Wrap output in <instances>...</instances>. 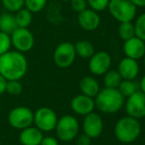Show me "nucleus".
Here are the masks:
<instances>
[{"mask_svg":"<svg viewBox=\"0 0 145 145\" xmlns=\"http://www.w3.org/2000/svg\"><path fill=\"white\" fill-rule=\"evenodd\" d=\"M108 10L114 19L121 22H129L135 18L137 7L130 0H110Z\"/></svg>","mask_w":145,"mask_h":145,"instance_id":"4","label":"nucleus"},{"mask_svg":"<svg viewBox=\"0 0 145 145\" xmlns=\"http://www.w3.org/2000/svg\"><path fill=\"white\" fill-rule=\"evenodd\" d=\"M46 2L48 0H25L24 7L32 13H38L46 7Z\"/></svg>","mask_w":145,"mask_h":145,"instance_id":"25","label":"nucleus"},{"mask_svg":"<svg viewBox=\"0 0 145 145\" xmlns=\"http://www.w3.org/2000/svg\"><path fill=\"white\" fill-rule=\"evenodd\" d=\"M143 64H144V66H145V55L143 56Z\"/></svg>","mask_w":145,"mask_h":145,"instance_id":"37","label":"nucleus"},{"mask_svg":"<svg viewBox=\"0 0 145 145\" xmlns=\"http://www.w3.org/2000/svg\"><path fill=\"white\" fill-rule=\"evenodd\" d=\"M141 133V125L136 118L123 116L120 118L115 126L116 138L121 143L134 142Z\"/></svg>","mask_w":145,"mask_h":145,"instance_id":"3","label":"nucleus"},{"mask_svg":"<svg viewBox=\"0 0 145 145\" xmlns=\"http://www.w3.org/2000/svg\"><path fill=\"white\" fill-rule=\"evenodd\" d=\"M121 81L122 79L118 71H108L104 75V85H105V87L118 89Z\"/></svg>","mask_w":145,"mask_h":145,"instance_id":"23","label":"nucleus"},{"mask_svg":"<svg viewBox=\"0 0 145 145\" xmlns=\"http://www.w3.org/2000/svg\"><path fill=\"white\" fill-rule=\"evenodd\" d=\"M118 72L122 79H135L139 73V65L136 60L125 57L118 63Z\"/></svg>","mask_w":145,"mask_h":145,"instance_id":"16","label":"nucleus"},{"mask_svg":"<svg viewBox=\"0 0 145 145\" xmlns=\"http://www.w3.org/2000/svg\"><path fill=\"white\" fill-rule=\"evenodd\" d=\"M18 28L15 20V15L8 12L0 15V31L11 35Z\"/></svg>","mask_w":145,"mask_h":145,"instance_id":"19","label":"nucleus"},{"mask_svg":"<svg viewBox=\"0 0 145 145\" xmlns=\"http://www.w3.org/2000/svg\"><path fill=\"white\" fill-rule=\"evenodd\" d=\"M79 87L83 95H88L90 97H95L100 91V85L98 81L93 77H84L81 79L79 83Z\"/></svg>","mask_w":145,"mask_h":145,"instance_id":"18","label":"nucleus"},{"mask_svg":"<svg viewBox=\"0 0 145 145\" xmlns=\"http://www.w3.org/2000/svg\"><path fill=\"white\" fill-rule=\"evenodd\" d=\"M123 52L125 57L133 60H139L145 55V42L136 36L124 41Z\"/></svg>","mask_w":145,"mask_h":145,"instance_id":"13","label":"nucleus"},{"mask_svg":"<svg viewBox=\"0 0 145 145\" xmlns=\"http://www.w3.org/2000/svg\"><path fill=\"white\" fill-rule=\"evenodd\" d=\"M54 62L58 68L67 69L74 63L76 58L74 45L70 42H62L56 48L54 52Z\"/></svg>","mask_w":145,"mask_h":145,"instance_id":"7","label":"nucleus"},{"mask_svg":"<svg viewBox=\"0 0 145 145\" xmlns=\"http://www.w3.org/2000/svg\"><path fill=\"white\" fill-rule=\"evenodd\" d=\"M8 122L15 129L22 130L34 122V112L27 107H17L8 114Z\"/></svg>","mask_w":145,"mask_h":145,"instance_id":"8","label":"nucleus"},{"mask_svg":"<svg viewBox=\"0 0 145 145\" xmlns=\"http://www.w3.org/2000/svg\"><path fill=\"white\" fill-rule=\"evenodd\" d=\"M70 5L72 10L76 13H80V12L84 11L88 7L87 0H70Z\"/></svg>","mask_w":145,"mask_h":145,"instance_id":"31","label":"nucleus"},{"mask_svg":"<svg viewBox=\"0 0 145 145\" xmlns=\"http://www.w3.org/2000/svg\"><path fill=\"white\" fill-rule=\"evenodd\" d=\"M125 111L128 116L136 119L145 117V93L138 89L137 91L126 97Z\"/></svg>","mask_w":145,"mask_h":145,"instance_id":"10","label":"nucleus"},{"mask_svg":"<svg viewBox=\"0 0 145 145\" xmlns=\"http://www.w3.org/2000/svg\"><path fill=\"white\" fill-rule=\"evenodd\" d=\"M118 35L123 41H126L135 36V29H134V24L132 23V21L121 22L118 27Z\"/></svg>","mask_w":145,"mask_h":145,"instance_id":"24","label":"nucleus"},{"mask_svg":"<svg viewBox=\"0 0 145 145\" xmlns=\"http://www.w3.org/2000/svg\"><path fill=\"white\" fill-rule=\"evenodd\" d=\"M11 44L16 51L21 53H27L32 50L35 45V38L33 33L28 28L18 27L13 33L10 35Z\"/></svg>","mask_w":145,"mask_h":145,"instance_id":"9","label":"nucleus"},{"mask_svg":"<svg viewBox=\"0 0 145 145\" xmlns=\"http://www.w3.org/2000/svg\"><path fill=\"white\" fill-rule=\"evenodd\" d=\"M76 144L77 145H91V139L89 136L85 133L81 134L79 136H76Z\"/></svg>","mask_w":145,"mask_h":145,"instance_id":"32","label":"nucleus"},{"mask_svg":"<svg viewBox=\"0 0 145 145\" xmlns=\"http://www.w3.org/2000/svg\"><path fill=\"white\" fill-rule=\"evenodd\" d=\"M133 24L135 29V36L145 42V13L138 16L135 23Z\"/></svg>","mask_w":145,"mask_h":145,"instance_id":"26","label":"nucleus"},{"mask_svg":"<svg viewBox=\"0 0 145 145\" xmlns=\"http://www.w3.org/2000/svg\"><path fill=\"white\" fill-rule=\"evenodd\" d=\"M25 0H2V4L10 13H16L18 10L24 7Z\"/></svg>","mask_w":145,"mask_h":145,"instance_id":"27","label":"nucleus"},{"mask_svg":"<svg viewBox=\"0 0 145 145\" xmlns=\"http://www.w3.org/2000/svg\"><path fill=\"white\" fill-rule=\"evenodd\" d=\"M12 44L10 35L0 31V56L10 51Z\"/></svg>","mask_w":145,"mask_h":145,"instance_id":"30","label":"nucleus"},{"mask_svg":"<svg viewBox=\"0 0 145 145\" xmlns=\"http://www.w3.org/2000/svg\"><path fill=\"white\" fill-rule=\"evenodd\" d=\"M118 89L123 97H128L139 89V85L134 79H122Z\"/></svg>","mask_w":145,"mask_h":145,"instance_id":"21","label":"nucleus"},{"mask_svg":"<svg viewBox=\"0 0 145 145\" xmlns=\"http://www.w3.org/2000/svg\"><path fill=\"white\" fill-rule=\"evenodd\" d=\"M112 66V57L109 53L105 51L94 53L93 56L89 59V71L93 75H102L110 71Z\"/></svg>","mask_w":145,"mask_h":145,"instance_id":"11","label":"nucleus"},{"mask_svg":"<svg viewBox=\"0 0 145 145\" xmlns=\"http://www.w3.org/2000/svg\"><path fill=\"white\" fill-rule=\"evenodd\" d=\"M42 137V132L38 127L31 125L21 130L19 140L22 145H40Z\"/></svg>","mask_w":145,"mask_h":145,"instance_id":"17","label":"nucleus"},{"mask_svg":"<svg viewBox=\"0 0 145 145\" xmlns=\"http://www.w3.org/2000/svg\"><path fill=\"white\" fill-rule=\"evenodd\" d=\"M0 145H1V143H0Z\"/></svg>","mask_w":145,"mask_h":145,"instance_id":"39","label":"nucleus"},{"mask_svg":"<svg viewBox=\"0 0 145 145\" xmlns=\"http://www.w3.org/2000/svg\"><path fill=\"white\" fill-rule=\"evenodd\" d=\"M15 20L17 26L19 28H28L32 23L33 13L28 9L23 7L22 9L18 10L15 14Z\"/></svg>","mask_w":145,"mask_h":145,"instance_id":"22","label":"nucleus"},{"mask_svg":"<svg viewBox=\"0 0 145 145\" xmlns=\"http://www.w3.org/2000/svg\"><path fill=\"white\" fill-rule=\"evenodd\" d=\"M6 85H7V79L0 75V95L6 93Z\"/></svg>","mask_w":145,"mask_h":145,"instance_id":"34","label":"nucleus"},{"mask_svg":"<svg viewBox=\"0 0 145 145\" xmlns=\"http://www.w3.org/2000/svg\"><path fill=\"white\" fill-rule=\"evenodd\" d=\"M139 89H140V91H143L145 93V75L142 77L141 81H140V83H139Z\"/></svg>","mask_w":145,"mask_h":145,"instance_id":"36","label":"nucleus"},{"mask_svg":"<svg viewBox=\"0 0 145 145\" xmlns=\"http://www.w3.org/2000/svg\"><path fill=\"white\" fill-rule=\"evenodd\" d=\"M136 7H145V0H130Z\"/></svg>","mask_w":145,"mask_h":145,"instance_id":"35","label":"nucleus"},{"mask_svg":"<svg viewBox=\"0 0 145 145\" xmlns=\"http://www.w3.org/2000/svg\"><path fill=\"white\" fill-rule=\"evenodd\" d=\"M28 71V61L23 53L8 51L0 56V75L7 81H20Z\"/></svg>","mask_w":145,"mask_h":145,"instance_id":"1","label":"nucleus"},{"mask_svg":"<svg viewBox=\"0 0 145 145\" xmlns=\"http://www.w3.org/2000/svg\"><path fill=\"white\" fill-rule=\"evenodd\" d=\"M95 107L103 113H116L122 109L124 105V97L118 89L105 87L100 89L95 97Z\"/></svg>","mask_w":145,"mask_h":145,"instance_id":"2","label":"nucleus"},{"mask_svg":"<svg viewBox=\"0 0 145 145\" xmlns=\"http://www.w3.org/2000/svg\"><path fill=\"white\" fill-rule=\"evenodd\" d=\"M78 24L85 31H94L100 26L101 18H100L98 12L92 9H85L84 11L78 13L77 17Z\"/></svg>","mask_w":145,"mask_h":145,"instance_id":"15","label":"nucleus"},{"mask_svg":"<svg viewBox=\"0 0 145 145\" xmlns=\"http://www.w3.org/2000/svg\"><path fill=\"white\" fill-rule=\"evenodd\" d=\"M63 1H70V0H63Z\"/></svg>","mask_w":145,"mask_h":145,"instance_id":"38","label":"nucleus"},{"mask_svg":"<svg viewBox=\"0 0 145 145\" xmlns=\"http://www.w3.org/2000/svg\"><path fill=\"white\" fill-rule=\"evenodd\" d=\"M57 120V114L50 107H42L34 112V123L42 132H50L54 130Z\"/></svg>","mask_w":145,"mask_h":145,"instance_id":"6","label":"nucleus"},{"mask_svg":"<svg viewBox=\"0 0 145 145\" xmlns=\"http://www.w3.org/2000/svg\"><path fill=\"white\" fill-rule=\"evenodd\" d=\"M40 145H58V141L52 136H44Z\"/></svg>","mask_w":145,"mask_h":145,"instance_id":"33","label":"nucleus"},{"mask_svg":"<svg viewBox=\"0 0 145 145\" xmlns=\"http://www.w3.org/2000/svg\"><path fill=\"white\" fill-rule=\"evenodd\" d=\"M71 109L79 115H86L95 109V101L93 97H90L83 93L75 95L70 103Z\"/></svg>","mask_w":145,"mask_h":145,"instance_id":"14","label":"nucleus"},{"mask_svg":"<svg viewBox=\"0 0 145 145\" xmlns=\"http://www.w3.org/2000/svg\"><path fill=\"white\" fill-rule=\"evenodd\" d=\"M83 131L90 138H98L104 130V121L102 116L97 112H90L84 116L82 123Z\"/></svg>","mask_w":145,"mask_h":145,"instance_id":"12","label":"nucleus"},{"mask_svg":"<svg viewBox=\"0 0 145 145\" xmlns=\"http://www.w3.org/2000/svg\"><path fill=\"white\" fill-rule=\"evenodd\" d=\"M54 130L59 140L63 142H70L78 135L79 122L75 116L66 114L58 118Z\"/></svg>","mask_w":145,"mask_h":145,"instance_id":"5","label":"nucleus"},{"mask_svg":"<svg viewBox=\"0 0 145 145\" xmlns=\"http://www.w3.org/2000/svg\"><path fill=\"white\" fill-rule=\"evenodd\" d=\"M23 91V85L20 81L13 79V81H7L6 85V93L11 95H19Z\"/></svg>","mask_w":145,"mask_h":145,"instance_id":"28","label":"nucleus"},{"mask_svg":"<svg viewBox=\"0 0 145 145\" xmlns=\"http://www.w3.org/2000/svg\"><path fill=\"white\" fill-rule=\"evenodd\" d=\"M110 0H87V4L90 9L96 12L104 11L108 8Z\"/></svg>","mask_w":145,"mask_h":145,"instance_id":"29","label":"nucleus"},{"mask_svg":"<svg viewBox=\"0 0 145 145\" xmlns=\"http://www.w3.org/2000/svg\"><path fill=\"white\" fill-rule=\"evenodd\" d=\"M74 48L76 55L82 59H90L95 53V49H94V46L92 45V43H90L89 41L86 40L78 41L74 45Z\"/></svg>","mask_w":145,"mask_h":145,"instance_id":"20","label":"nucleus"}]
</instances>
